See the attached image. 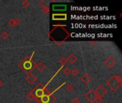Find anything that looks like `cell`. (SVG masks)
<instances>
[{"instance_id": "6da1fadb", "label": "cell", "mask_w": 122, "mask_h": 103, "mask_svg": "<svg viewBox=\"0 0 122 103\" xmlns=\"http://www.w3.org/2000/svg\"><path fill=\"white\" fill-rule=\"evenodd\" d=\"M121 83H122L121 77L120 76H116V75L112 76L111 79L106 82L109 87L113 92H116L120 87Z\"/></svg>"}, {"instance_id": "7a4b0ae2", "label": "cell", "mask_w": 122, "mask_h": 103, "mask_svg": "<svg viewBox=\"0 0 122 103\" xmlns=\"http://www.w3.org/2000/svg\"><path fill=\"white\" fill-rule=\"evenodd\" d=\"M97 97L95 91L94 90H89L86 94H85V98L90 103H93L94 102V100L96 99V97Z\"/></svg>"}, {"instance_id": "3957f363", "label": "cell", "mask_w": 122, "mask_h": 103, "mask_svg": "<svg viewBox=\"0 0 122 103\" xmlns=\"http://www.w3.org/2000/svg\"><path fill=\"white\" fill-rule=\"evenodd\" d=\"M94 91L97 97H103L107 94V90L103 85H99Z\"/></svg>"}, {"instance_id": "277c9868", "label": "cell", "mask_w": 122, "mask_h": 103, "mask_svg": "<svg viewBox=\"0 0 122 103\" xmlns=\"http://www.w3.org/2000/svg\"><path fill=\"white\" fill-rule=\"evenodd\" d=\"M92 80V77L88 73H84L81 77V81L85 85H89Z\"/></svg>"}, {"instance_id": "5b68a950", "label": "cell", "mask_w": 122, "mask_h": 103, "mask_svg": "<svg viewBox=\"0 0 122 103\" xmlns=\"http://www.w3.org/2000/svg\"><path fill=\"white\" fill-rule=\"evenodd\" d=\"M104 64L105 65L109 68V69H111L116 64V61L115 59L112 57H107V59L104 61Z\"/></svg>"}, {"instance_id": "8992f818", "label": "cell", "mask_w": 122, "mask_h": 103, "mask_svg": "<svg viewBox=\"0 0 122 103\" xmlns=\"http://www.w3.org/2000/svg\"><path fill=\"white\" fill-rule=\"evenodd\" d=\"M26 81L27 82V83L29 85H33L37 81V77L33 74H29L28 76L26 78Z\"/></svg>"}, {"instance_id": "52a82bcc", "label": "cell", "mask_w": 122, "mask_h": 103, "mask_svg": "<svg viewBox=\"0 0 122 103\" xmlns=\"http://www.w3.org/2000/svg\"><path fill=\"white\" fill-rule=\"evenodd\" d=\"M66 59H67V62H69L71 64H74L77 61V57L74 54H71L70 55H69V57L66 58Z\"/></svg>"}, {"instance_id": "ba28073f", "label": "cell", "mask_w": 122, "mask_h": 103, "mask_svg": "<svg viewBox=\"0 0 122 103\" xmlns=\"http://www.w3.org/2000/svg\"><path fill=\"white\" fill-rule=\"evenodd\" d=\"M36 69H37V70L39 72H42V71H44L45 69H46V64L44 62H39L36 65Z\"/></svg>"}, {"instance_id": "9c48e42d", "label": "cell", "mask_w": 122, "mask_h": 103, "mask_svg": "<svg viewBox=\"0 0 122 103\" xmlns=\"http://www.w3.org/2000/svg\"><path fill=\"white\" fill-rule=\"evenodd\" d=\"M9 37V34L7 31H4L1 33V38L3 40H7Z\"/></svg>"}, {"instance_id": "30bf717a", "label": "cell", "mask_w": 122, "mask_h": 103, "mask_svg": "<svg viewBox=\"0 0 122 103\" xmlns=\"http://www.w3.org/2000/svg\"><path fill=\"white\" fill-rule=\"evenodd\" d=\"M63 74L65 75L66 76H68L71 74V70L69 68V67H65L63 69V71H62Z\"/></svg>"}, {"instance_id": "8fae6325", "label": "cell", "mask_w": 122, "mask_h": 103, "mask_svg": "<svg viewBox=\"0 0 122 103\" xmlns=\"http://www.w3.org/2000/svg\"><path fill=\"white\" fill-rule=\"evenodd\" d=\"M71 75L74 76V77H76L77 75H79V70H78L77 68H74L72 71H71Z\"/></svg>"}, {"instance_id": "7c38bea8", "label": "cell", "mask_w": 122, "mask_h": 103, "mask_svg": "<svg viewBox=\"0 0 122 103\" xmlns=\"http://www.w3.org/2000/svg\"><path fill=\"white\" fill-rule=\"evenodd\" d=\"M59 63L61 64V65H65L66 63H67V59H66V57H61L60 59H59Z\"/></svg>"}, {"instance_id": "4fadbf2b", "label": "cell", "mask_w": 122, "mask_h": 103, "mask_svg": "<svg viewBox=\"0 0 122 103\" xmlns=\"http://www.w3.org/2000/svg\"><path fill=\"white\" fill-rule=\"evenodd\" d=\"M102 102H103V99L102 97H96L94 100L95 103H102Z\"/></svg>"}, {"instance_id": "5bb4252c", "label": "cell", "mask_w": 122, "mask_h": 103, "mask_svg": "<svg viewBox=\"0 0 122 103\" xmlns=\"http://www.w3.org/2000/svg\"><path fill=\"white\" fill-rule=\"evenodd\" d=\"M71 102L72 103H80V99L77 97H74L71 99Z\"/></svg>"}, {"instance_id": "9a60e30c", "label": "cell", "mask_w": 122, "mask_h": 103, "mask_svg": "<svg viewBox=\"0 0 122 103\" xmlns=\"http://www.w3.org/2000/svg\"><path fill=\"white\" fill-rule=\"evenodd\" d=\"M8 25L9 26H10L11 27H14V26H15V24H14V19H11V20H9V22H8Z\"/></svg>"}, {"instance_id": "2e32d148", "label": "cell", "mask_w": 122, "mask_h": 103, "mask_svg": "<svg viewBox=\"0 0 122 103\" xmlns=\"http://www.w3.org/2000/svg\"><path fill=\"white\" fill-rule=\"evenodd\" d=\"M66 90H68L69 92H71V91H73V90H74V86H73L72 85H69L66 86Z\"/></svg>"}, {"instance_id": "e0dca14e", "label": "cell", "mask_w": 122, "mask_h": 103, "mask_svg": "<svg viewBox=\"0 0 122 103\" xmlns=\"http://www.w3.org/2000/svg\"><path fill=\"white\" fill-rule=\"evenodd\" d=\"M29 4H30L29 2V1H26V0H25V1H24V2H22V5H23L24 7H28L29 6Z\"/></svg>"}, {"instance_id": "ac0fdd59", "label": "cell", "mask_w": 122, "mask_h": 103, "mask_svg": "<svg viewBox=\"0 0 122 103\" xmlns=\"http://www.w3.org/2000/svg\"><path fill=\"white\" fill-rule=\"evenodd\" d=\"M14 24H15V26H16V25H19V24H20V22H21L20 19H18V18H17V19H14Z\"/></svg>"}, {"instance_id": "d6986e66", "label": "cell", "mask_w": 122, "mask_h": 103, "mask_svg": "<svg viewBox=\"0 0 122 103\" xmlns=\"http://www.w3.org/2000/svg\"><path fill=\"white\" fill-rule=\"evenodd\" d=\"M26 99H29V100H30V101L33 99V96H32V94H31V92H30L27 96H26Z\"/></svg>"}, {"instance_id": "ffe728a7", "label": "cell", "mask_w": 122, "mask_h": 103, "mask_svg": "<svg viewBox=\"0 0 122 103\" xmlns=\"http://www.w3.org/2000/svg\"><path fill=\"white\" fill-rule=\"evenodd\" d=\"M2 86H3V82L1 80H0V88H1Z\"/></svg>"}, {"instance_id": "44dd1931", "label": "cell", "mask_w": 122, "mask_h": 103, "mask_svg": "<svg viewBox=\"0 0 122 103\" xmlns=\"http://www.w3.org/2000/svg\"><path fill=\"white\" fill-rule=\"evenodd\" d=\"M91 44H92V45H96V42H91Z\"/></svg>"}]
</instances>
